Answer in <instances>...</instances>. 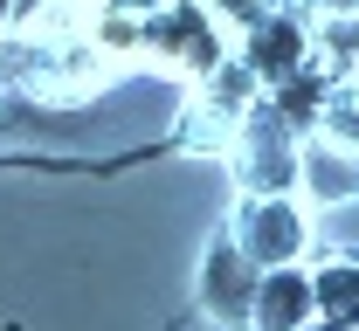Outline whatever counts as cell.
<instances>
[{
    "instance_id": "6da1fadb",
    "label": "cell",
    "mask_w": 359,
    "mask_h": 331,
    "mask_svg": "<svg viewBox=\"0 0 359 331\" xmlns=\"http://www.w3.org/2000/svg\"><path fill=\"white\" fill-rule=\"evenodd\" d=\"M228 173L242 193H304V132L269 111V97L242 118V139L228 152Z\"/></svg>"
},
{
    "instance_id": "7a4b0ae2",
    "label": "cell",
    "mask_w": 359,
    "mask_h": 331,
    "mask_svg": "<svg viewBox=\"0 0 359 331\" xmlns=\"http://www.w3.org/2000/svg\"><path fill=\"white\" fill-rule=\"evenodd\" d=\"M145 55L152 62H173L180 76H194V83H208L235 55V42H228V21L208 0H173V7L145 14Z\"/></svg>"
},
{
    "instance_id": "3957f363",
    "label": "cell",
    "mask_w": 359,
    "mask_h": 331,
    "mask_svg": "<svg viewBox=\"0 0 359 331\" xmlns=\"http://www.w3.org/2000/svg\"><path fill=\"white\" fill-rule=\"evenodd\" d=\"M228 235L249 248L256 269H283L311 255V207L297 193H242L228 214Z\"/></svg>"
},
{
    "instance_id": "277c9868",
    "label": "cell",
    "mask_w": 359,
    "mask_h": 331,
    "mask_svg": "<svg viewBox=\"0 0 359 331\" xmlns=\"http://www.w3.org/2000/svg\"><path fill=\"white\" fill-rule=\"evenodd\" d=\"M256 290H263V269H256L249 248L222 228V235L208 241V255H201V283H194L208 325H215V331H256Z\"/></svg>"
},
{
    "instance_id": "5b68a950",
    "label": "cell",
    "mask_w": 359,
    "mask_h": 331,
    "mask_svg": "<svg viewBox=\"0 0 359 331\" xmlns=\"http://www.w3.org/2000/svg\"><path fill=\"white\" fill-rule=\"evenodd\" d=\"M235 55L276 90V83H290L297 69H311V62H318V21H311V14H297V7H269L256 28L235 35Z\"/></svg>"
},
{
    "instance_id": "8992f818",
    "label": "cell",
    "mask_w": 359,
    "mask_h": 331,
    "mask_svg": "<svg viewBox=\"0 0 359 331\" xmlns=\"http://www.w3.org/2000/svg\"><path fill=\"white\" fill-rule=\"evenodd\" d=\"M318 325V283L304 262H283V269H263V290H256V331H304Z\"/></svg>"
},
{
    "instance_id": "52a82bcc",
    "label": "cell",
    "mask_w": 359,
    "mask_h": 331,
    "mask_svg": "<svg viewBox=\"0 0 359 331\" xmlns=\"http://www.w3.org/2000/svg\"><path fill=\"white\" fill-rule=\"evenodd\" d=\"M304 200L318 207H353L359 200V152L339 139H304Z\"/></svg>"
},
{
    "instance_id": "ba28073f",
    "label": "cell",
    "mask_w": 359,
    "mask_h": 331,
    "mask_svg": "<svg viewBox=\"0 0 359 331\" xmlns=\"http://www.w3.org/2000/svg\"><path fill=\"white\" fill-rule=\"evenodd\" d=\"M180 118H187V125H180V145H187V152H215V159H228L235 139H242V111H228L222 97H208L201 83H194V97H187Z\"/></svg>"
},
{
    "instance_id": "9c48e42d",
    "label": "cell",
    "mask_w": 359,
    "mask_h": 331,
    "mask_svg": "<svg viewBox=\"0 0 359 331\" xmlns=\"http://www.w3.org/2000/svg\"><path fill=\"white\" fill-rule=\"evenodd\" d=\"M311 283H318V318H332V325H359V255H332V262H318Z\"/></svg>"
},
{
    "instance_id": "30bf717a",
    "label": "cell",
    "mask_w": 359,
    "mask_h": 331,
    "mask_svg": "<svg viewBox=\"0 0 359 331\" xmlns=\"http://www.w3.org/2000/svg\"><path fill=\"white\" fill-rule=\"evenodd\" d=\"M318 62L332 76H359V14H325L318 21Z\"/></svg>"
},
{
    "instance_id": "8fae6325",
    "label": "cell",
    "mask_w": 359,
    "mask_h": 331,
    "mask_svg": "<svg viewBox=\"0 0 359 331\" xmlns=\"http://www.w3.org/2000/svg\"><path fill=\"white\" fill-rule=\"evenodd\" d=\"M318 139H339L359 152V76H339V90H332L325 118H318Z\"/></svg>"
},
{
    "instance_id": "7c38bea8",
    "label": "cell",
    "mask_w": 359,
    "mask_h": 331,
    "mask_svg": "<svg viewBox=\"0 0 359 331\" xmlns=\"http://www.w3.org/2000/svg\"><path fill=\"white\" fill-rule=\"evenodd\" d=\"M208 7H215V14H222L228 28L242 35V28H256V21H263L269 7H283V0H208Z\"/></svg>"
},
{
    "instance_id": "4fadbf2b",
    "label": "cell",
    "mask_w": 359,
    "mask_h": 331,
    "mask_svg": "<svg viewBox=\"0 0 359 331\" xmlns=\"http://www.w3.org/2000/svg\"><path fill=\"white\" fill-rule=\"evenodd\" d=\"M55 7H83V0H14V21H55Z\"/></svg>"
},
{
    "instance_id": "5bb4252c",
    "label": "cell",
    "mask_w": 359,
    "mask_h": 331,
    "mask_svg": "<svg viewBox=\"0 0 359 331\" xmlns=\"http://www.w3.org/2000/svg\"><path fill=\"white\" fill-rule=\"evenodd\" d=\"M104 7H118V14H132V21H145V14H159V7H173V0H104Z\"/></svg>"
},
{
    "instance_id": "9a60e30c",
    "label": "cell",
    "mask_w": 359,
    "mask_h": 331,
    "mask_svg": "<svg viewBox=\"0 0 359 331\" xmlns=\"http://www.w3.org/2000/svg\"><path fill=\"white\" fill-rule=\"evenodd\" d=\"M311 7V21H325V14H359V0H304Z\"/></svg>"
},
{
    "instance_id": "2e32d148",
    "label": "cell",
    "mask_w": 359,
    "mask_h": 331,
    "mask_svg": "<svg viewBox=\"0 0 359 331\" xmlns=\"http://www.w3.org/2000/svg\"><path fill=\"white\" fill-rule=\"evenodd\" d=\"M304 331H359V325H332V318H318V325H304Z\"/></svg>"
},
{
    "instance_id": "e0dca14e",
    "label": "cell",
    "mask_w": 359,
    "mask_h": 331,
    "mask_svg": "<svg viewBox=\"0 0 359 331\" xmlns=\"http://www.w3.org/2000/svg\"><path fill=\"white\" fill-rule=\"evenodd\" d=\"M0 21H14V0H0Z\"/></svg>"
}]
</instances>
